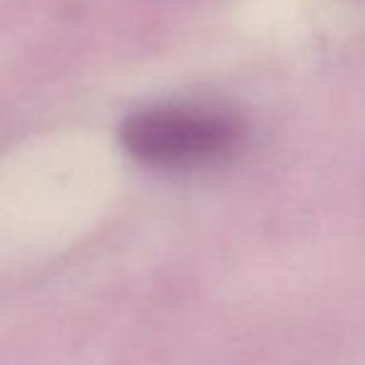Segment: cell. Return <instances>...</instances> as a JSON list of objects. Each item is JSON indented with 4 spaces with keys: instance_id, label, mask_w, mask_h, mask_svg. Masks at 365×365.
<instances>
[{
    "instance_id": "6da1fadb",
    "label": "cell",
    "mask_w": 365,
    "mask_h": 365,
    "mask_svg": "<svg viewBox=\"0 0 365 365\" xmlns=\"http://www.w3.org/2000/svg\"><path fill=\"white\" fill-rule=\"evenodd\" d=\"M246 122L209 102H169L130 115L120 127L122 147L140 164L164 172L221 167L246 145Z\"/></svg>"
}]
</instances>
